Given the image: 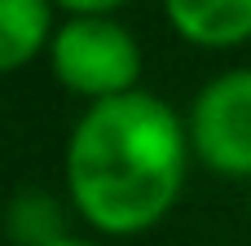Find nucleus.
<instances>
[{
    "mask_svg": "<svg viewBox=\"0 0 251 246\" xmlns=\"http://www.w3.org/2000/svg\"><path fill=\"white\" fill-rule=\"evenodd\" d=\"M190 158L185 119L163 97L137 88L93 101L66 141L71 207L101 238H137L172 216Z\"/></svg>",
    "mask_w": 251,
    "mask_h": 246,
    "instance_id": "f257e3e1",
    "label": "nucleus"
},
{
    "mask_svg": "<svg viewBox=\"0 0 251 246\" xmlns=\"http://www.w3.org/2000/svg\"><path fill=\"white\" fill-rule=\"evenodd\" d=\"M49 70L66 92L84 97L88 106L110 101L137 92L141 44L115 18H66L49 44Z\"/></svg>",
    "mask_w": 251,
    "mask_h": 246,
    "instance_id": "f03ea898",
    "label": "nucleus"
},
{
    "mask_svg": "<svg viewBox=\"0 0 251 246\" xmlns=\"http://www.w3.org/2000/svg\"><path fill=\"white\" fill-rule=\"evenodd\" d=\"M194 158L221 180H251V66L207 79L185 114Z\"/></svg>",
    "mask_w": 251,
    "mask_h": 246,
    "instance_id": "7ed1b4c3",
    "label": "nucleus"
},
{
    "mask_svg": "<svg viewBox=\"0 0 251 246\" xmlns=\"http://www.w3.org/2000/svg\"><path fill=\"white\" fill-rule=\"evenodd\" d=\"M163 13L194 48H238L251 40V0H163Z\"/></svg>",
    "mask_w": 251,
    "mask_h": 246,
    "instance_id": "20e7f679",
    "label": "nucleus"
},
{
    "mask_svg": "<svg viewBox=\"0 0 251 246\" xmlns=\"http://www.w3.org/2000/svg\"><path fill=\"white\" fill-rule=\"evenodd\" d=\"M53 35V0H0V75H13L49 53Z\"/></svg>",
    "mask_w": 251,
    "mask_h": 246,
    "instance_id": "39448f33",
    "label": "nucleus"
},
{
    "mask_svg": "<svg viewBox=\"0 0 251 246\" xmlns=\"http://www.w3.org/2000/svg\"><path fill=\"white\" fill-rule=\"evenodd\" d=\"M9 238L18 246H53L71 238L62 224V202L49 198L44 189H22L9 202Z\"/></svg>",
    "mask_w": 251,
    "mask_h": 246,
    "instance_id": "423d86ee",
    "label": "nucleus"
},
{
    "mask_svg": "<svg viewBox=\"0 0 251 246\" xmlns=\"http://www.w3.org/2000/svg\"><path fill=\"white\" fill-rule=\"evenodd\" d=\"M128 0H53V9H66L71 18H110Z\"/></svg>",
    "mask_w": 251,
    "mask_h": 246,
    "instance_id": "0eeeda50",
    "label": "nucleus"
},
{
    "mask_svg": "<svg viewBox=\"0 0 251 246\" xmlns=\"http://www.w3.org/2000/svg\"><path fill=\"white\" fill-rule=\"evenodd\" d=\"M53 246H97V242H84V238H62V242H53Z\"/></svg>",
    "mask_w": 251,
    "mask_h": 246,
    "instance_id": "6e6552de",
    "label": "nucleus"
}]
</instances>
